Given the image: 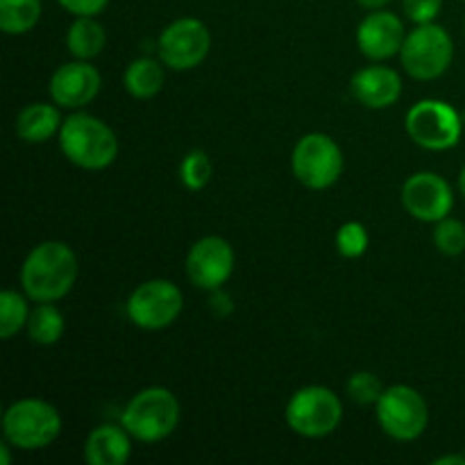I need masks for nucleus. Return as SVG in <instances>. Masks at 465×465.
<instances>
[{"label": "nucleus", "instance_id": "nucleus-13", "mask_svg": "<svg viewBox=\"0 0 465 465\" xmlns=\"http://www.w3.org/2000/svg\"><path fill=\"white\" fill-rule=\"evenodd\" d=\"M404 212L420 223H439L454 209L452 184L443 175L431 171L413 173L404 180L400 191Z\"/></svg>", "mask_w": 465, "mask_h": 465}, {"label": "nucleus", "instance_id": "nucleus-29", "mask_svg": "<svg viewBox=\"0 0 465 465\" xmlns=\"http://www.w3.org/2000/svg\"><path fill=\"white\" fill-rule=\"evenodd\" d=\"M73 16H100L107 9L109 0H57Z\"/></svg>", "mask_w": 465, "mask_h": 465}, {"label": "nucleus", "instance_id": "nucleus-32", "mask_svg": "<svg viewBox=\"0 0 465 465\" xmlns=\"http://www.w3.org/2000/svg\"><path fill=\"white\" fill-rule=\"evenodd\" d=\"M357 3L361 5L363 9H371V12H375V9H384L391 0H357Z\"/></svg>", "mask_w": 465, "mask_h": 465}, {"label": "nucleus", "instance_id": "nucleus-23", "mask_svg": "<svg viewBox=\"0 0 465 465\" xmlns=\"http://www.w3.org/2000/svg\"><path fill=\"white\" fill-rule=\"evenodd\" d=\"M27 295L14 289H5L0 293V339L9 341L25 330L32 309L27 307Z\"/></svg>", "mask_w": 465, "mask_h": 465}, {"label": "nucleus", "instance_id": "nucleus-31", "mask_svg": "<svg viewBox=\"0 0 465 465\" xmlns=\"http://www.w3.org/2000/svg\"><path fill=\"white\" fill-rule=\"evenodd\" d=\"M434 465H465V454H445L434 459Z\"/></svg>", "mask_w": 465, "mask_h": 465}, {"label": "nucleus", "instance_id": "nucleus-14", "mask_svg": "<svg viewBox=\"0 0 465 465\" xmlns=\"http://www.w3.org/2000/svg\"><path fill=\"white\" fill-rule=\"evenodd\" d=\"M103 86L98 68L84 59H73L62 64L50 75L48 95L54 104L64 109H82L95 100Z\"/></svg>", "mask_w": 465, "mask_h": 465}, {"label": "nucleus", "instance_id": "nucleus-18", "mask_svg": "<svg viewBox=\"0 0 465 465\" xmlns=\"http://www.w3.org/2000/svg\"><path fill=\"white\" fill-rule=\"evenodd\" d=\"M62 114L54 103H30L18 112L14 130L25 143H45L62 130Z\"/></svg>", "mask_w": 465, "mask_h": 465}, {"label": "nucleus", "instance_id": "nucleus-3", "mask_svg": "<svg viewBox=\"0 0 465 465\" xmlns=\"http://www.w3.org/2000/svg\"><path fill=\"white\" fill-rule=\"evenodd\" d=\"M182 420L177 395L166 386H148L130 398L121 413V425L139 443H162L175 434Z\"/></svg>", "mask_w": 465, "mask_h": 465}, {"label": "nucleus", "instance_id": "nucleus-19", "mask_svg": "<svg viewBox=\"0 0 465 465\" xmlns=\"http://www.w3.org/2000/svg\"><path fill=\"white\" fill-rule=\"evenodd\" d=\"M163 84H166V71H163V62L159 57L134 59L123 73V86L136 100L154 98L162 94Z\"/></svg>", "mask_w": 465, "mask_h": 465}, {"label": "nucleus", "instance_id": "nucleus-7", "mask_svg": "<svg viewBox=\"0 0 465 465\" xmlns=\"http://www.w3.org/2000/svg\"><path fill=\"white\" fill-rule=\"evenodd\" d=\"M343 150L325 132H309L300 136L291 154V171L295 180L312 191L331 189L343 175Z\"/></svg>", "mask_w": 465, "mask_h": 465}, {"label": "nucleus", "instance_id": "nucleus-15", "mask_svg": "<svg viewBox=\"0 0 465 465\" xmlns=\"http://www.w3.org/2000/svg\"><path fill=\"white\" fill-rule=\"evenodd\" d=\"M357 48L371 62H386L402 50L407 32L398 14L375 9L357 27Z\"/></svg>", "mask_w": 465, "mask_h": 465}, {"label": "nucleus", "instance_id": "nucleus-12", "mask_svg": "<svg viewBox=\"0 0 465 465\" xmlns=\"http://www.w3.org/2000/svg\"><path fill=\"white\" fill-rule=\"evenodd\" d=\"M236 254L227 239L216 234L203 236L195 241L186 254V277L195 289L216 291L234 275Z\"/></svg>", "mask_w": 465, "mask_h": 465}, {"label": "nucleus", "instance_id": "nucleus-9", "mask_svg": "<svg viewBox=\"0 0 465 465\" xmlns=\"http://www.w3.org/2000/svg\"><path fill=\"white\" fill-rule=\"evenodd\" d=\"M404 127L409 139L430 153L452 150L463 134V121L457 109L439 98H425L409 107Z\"/></svg>", "mask_w": 465, "mask_h": 465}, {"label": "nucleus", "instance_id": "nucleus-5", "mask_svg": "<svg viewBox=\"0 0 465 465\" xmlns=\"http://www.w3.org/2000/svg\"><path fill=\"white\" fill-rule=\"evenodd\" d=\"M284 420L289 430L302 439H325L339 430L343 420V402L327 386H302L291 395Z\"/></svg>", "mask_w": 465, "mask_h": 465}, {"label": "nucleus", "instance_id": "nucleus-10", "mask_svg": "<svg viewBox=\"0 0 465 465\" xmlns=\"http://www.w3.org/2000/svg\"><path fill=\"white\" fill-rule=\"evenodd\" d=\"M184 312V295L182 289L171 280H148L136 286L125 304L130 322L139 330L159 331L175 325Z\"/></svg>", "mask_w": 465, "mask_h": 465}, {"label": "nucleus", "instance_id": "nucleus-4", "mask_svg": "<svg viewBox=\"0 0 465 465\" xmlns=\"http://www.w3.org/2000/svg\"><path fill=\"white\" fill-rule=\"evenodd\" d=\"M62 413L54 404L39 398H21L3 413V436L23 452L45 450L62 434Z\"/></svg>", "mask_w": 465, "mask_h": 465}, {"label": "nucleus", "instance_id": "nucleus-16", "mask_svg": "<svg viewBox=\"0 0 465 465\" xmlns=\"http://www.w3.org/2000/svg\"><path fill=\"white\" fill-rule=\"evenodd\" d=\"M402 77L395 68L372 64V66L359 68L350 82L354 100L368 109H389L402 98Z\"/></svg>", "mask_w": 465, "mask_h": 465}, {"label": "nucleus", "instance_id": "nucleus-26", "mask_svg": "<svg viewBox=\"0 0 465 465\" xmlns=\"http://www.w3.org/2000/svg\"><path fill=\"white\" fill-rule=\"evenodd\" d=\"M386 391V386L381 384L380 377L371 371H359L354 375H350L348 384H345V393L359 407H375L380 402L381 393Z\"/></svg>", "mask_w": 465, "mask_h": 465}, {"label": "nucleus", "instance_id": "nucleus-2", "mask_svg": "<svg viewBox=\"0 0 465 465\" xmlns=\"http://www.w3.org/2000/svg\"><path fill=\"white\" fill-rule=\"evenodd\" d=\"M57 136L64 157L82 171H104L118 157L116 132L94 114H71Z\"/></svg>", "mask_w": 465, "mask_h": 465}, {"label": "nucleus", "instance_id": "nucleus-30", "mask_svg": "<svg viewBox=\"0 0 465 465\" xmlns=\"http://www.w3.org/2000/svg\"><path fill=\"white\" fill-rule=\"evenodd\" d=\"M209 307L216 313L218 318H225L234 312V304H232V298L223 289L212 291V300H209Z\"/></svg>", "mask_w": 465, "mask_h": 465}, {"label": "nucleus", "instance_id": "nucleus-35", "mask_svg": "<svg viewBox=\"0 0 465 465\" xmlns=\"http://www.w3.org/2000/svg\"><path fill=\"white\" fill-rule=\"evenodd\" d=\"M463 30H465V25H463Z\"/></svg>", "mask_w": 465, "mask_h": 465}, {"label": "nucleus", "instance_id": "nucleus-22", "mask_svg": "<svg viewBox=\"0 0 465 465\" xmlns=\"http://www.w3.org/2000/svg\"><path fill=\"white\" fill-rule=\"evenodd\" d=\"M41 21V0H0V30L9 36L27 35Z\"/></svg>", "mask_w": 465, "mask_h": 465}, {"label": "nucleus", "instance_id": "nucleus-34", "mask_svg": "<svg viewBox=\"0 0 465 465\" xmlns=\"http://www.w3.org/2000/svg\"><path fill=\"white\" fill-rule=\"evenodd\" d=\"M459 193L465 198V166L461 168V173H459Z\"/></svg>", "mask_w": 465, "mask_h": 465}, {"label": "nucleus", "instance_id": "nucleus-1", "mask_svg": "<svg viewBox=\"0 0 465 465\" xmlns=\"http://www.w3.org/2000/svg\"><path fill=\"white\" fill-rule=\"evenodd\" d=\"M77 254L64 241H44L27 252L21 266L23 293L32 302H57L77 282Z\"/></svg>", "mask_w": 465, "mask_h": 465}, {"label": "nucleus", "instance_id": "nucleus-33", "mask_svg": "<svg viewBox=\"0 0 465 465\" xmlns=\"http://www.w3.org/2000/svg\"><path fill=\"white\" fill-rule=\"evenodd\" d=\"M9 448H12V445H9L7 440H3V443H0V463H3V465L12 463V454H9Z\"/></svg>", "mask_w": 465, "mask_h": 465}, {"label": "nucleus", "instance_id": "nucleus-11", "mask_svg": "<svg viewBox=\"0 0 465 465\" xmlns=\"http://www.w3.org/2000/svg\"><path fill=\"white\" fill-rule=\"evenodd\" d=\"M212 50V32L200 18L184 16L168 23L157 39V57L171 71H193Z\"/></svg>", "mask_w": 465, "mask_h": 465}, {"label": "nucleus", "instance_id": "nucleus-8", "mask_svg": "<svg viewBox=\"0 0 465 465\" xmlns=\"http://www.w3.org/2000/svg\"><path fill=\"white\" fill-rule=\"evenodd\" d=\"M375 418L389 439L411 443L420 439L430 425V404L413 386L393 384L375 404Z\"/></svg>", "mask_w": 465, "mask_h": 465}, {"label": "nucleus", "instance_id": "nucleus-27", "mask_svg": "<svg viewBox=\"0 0 465 465\" xmlns=\"http://www.w3.org/2000/svg\"><path fill=\"white\" fill-rule=\"evenodd\" d=\"M336 252L343 259H359L366 254L368 245H371V236L363 223L359 221H348L336 230L334 236Z\"/></svg>", "mask_w": 465, "mask_h": 465}, {"label": "nucleus", "instance_id": "nucleus-6", "mask_svg": "<svg viewBox=\"0 0 465 465\" xmlns=\"http://www.w3.org/2000/svg\"><path fill=\"white\" fill-rule=\"evenodd\" d=\"M400 62L409 77L418 82L439 80L454 62V41L439 23L416 25L404 39Z\"/></svg>", "mask_w": 465, "mask_h": 465}, {"label": "nucleus", "instance_id": "nucleus-25", "mask_svg": "<svg viewBox=\"0 0 465 465\" xmlns=\"http://www.w3.org/2000/svg\"><path fill=\"white\" fill-rule=\"evenodd\" d=\"M431 241H434L436 250L445 257H461L465 252V223L452 216L434 223Z\"/></svg>", "mask_w": 465, "mask_h": 465}, {"label": "nucleus", "instance_id": "nucleus-17", "mask_svg": "<svg viewBox=\"0 0 465 465\" xmlns=\"http://www.w3.org/2000/svg\"><path fill=\"white\" fill-rule=\"evenodd\" d=\"M132 440L123 425H98L86 434L82 457L86 465H125L132 457Z\"/></svg>", "mask_w": 465, "mask_h": 465}, {"label": "nucleus", "instance_id": "nucleus-28", "mask_svg": "<svg viewBox=\"0 0 465 465\" xmlns=\"http://www.w3.org/2000/svg\"><path fill=\"white\" fill-rule=\"evenodd\" d=\"M402 9L413 25H425V23H436L443 0H402Z\"/></svg>", "mask_w": 465, "mask_h": 465}, {"label": "nucleus", "instance_id": "nucleus-20", "mask_svg": "<svg viewBox=\"0 0 465 465\" xmlns=\"http://www.w3.org/2000/svg\"><path fill=\"white\" fill-rule=\"evenodd\" d=\"M107 45V32L95 21V16H75V21L66 30V50L73 59H91L98 57Z\"/></svg>", "mask_w": 465, "mask_h": 465}, {"label": "nucleus", "instance_id": "nucleus-21", "mask_svg": "<svg viewBox=\"0 0 465 465\" xmlns=\"http://www.w3.org/2000/svg\"><path fill=\"white\" fill-rule=\"evenodd\" d=\"M64 330H66V321L54 302H36L27 318V339L36 345H54L62 341Z\"/></svg>", "mask_w": 465, "mask_h": 465}, {"label": "nucleus", "instance_id": "nucleus-24", "mask_svg": "<svg viewBox=\"0 0 465 465\" xmlns=\"http://www.w3.org/2000/svg\"><path fill=\"white\" fill-rule=\"evenodd\" d=\"M213 162L204 150L195 148L180 162V180L189 191H203L212 182Z\"/></svg>", "mask_w": 465, "mask_h": 465}]
</instances>
